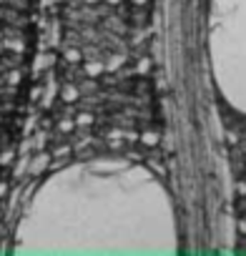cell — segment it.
Returning <instances> with one entry per match:
<instances>
[{
	"label": "cell",
	"mask_w": 246,
	"mask_h": 256,
	"mask_svg": "<svg viewBox=\"0 0 246 256\" xmlns=\"http://www.w3.org/2000/svg\"><path fill=\"white\" fill-rule=\"evenodd\" d=\"M214 63L226 98L246 110V0L214 3Z\"/></svg>",
	"instance_id": "1"
}]
</instances>
